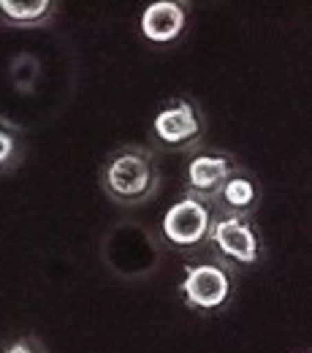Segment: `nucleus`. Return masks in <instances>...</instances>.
<instances>
[{
    "mask_svg": "<svg viewBox=\"0 0 312 353\" xmlns=\"http://www.w3.org/2000/svg\"><path fill=\"white\" fill-rule=\"evenodd\" d=\"M179 291L190 307L218 310L223 307L231 296V277L218 264H196L187 266Z\"/></svg>",
    "mask_w": 312,
    "mask_h": 353,
    "instance_id": "7ed1b4c3",
    "label": "nucleus"
},
{
    "mask_svg": "<svg viewBox=\"0 0 312 353\" xmlns=\"http://www.w3.org/2000/svg\"><path fill=\"white\" fill-rule=\"evenodd\" d=\"M152 133L158 136L160 144L166 147H187L196 144L204 133V120L196 109V103L190 101H174L171 106L160 109L152 120Z\"/></svg>",
    "mask_w": 312,
    "mask_h": 353,
    "instance_id": "20e7f679",
    "label": "nucleus"
},
{
    "mask_svg": "<svg viewBox=\"0 0 312 353\" xmlns=\"http://www.w3.org/2000/svg\"><path fill=\"white\" fill-rule=\"evenodd\" d=\"M231 174H233V163L225 155H212V152L196 155L187 166V190L198 201L215 199Z\"/></svg>",
    "mask_w": 312,
    "mask_h": 353,
    "instance_id": "423d86ee",
    "label": "nucleus"
},
{
    "mask_svg": "<svg viewBox=\"0 0 312 353\" xmlns=\"http://www.w3.org/2000/svg\"><path fill=\"white\" fill-rule=\"evenodd\" d=\"M49 0H0V14L14 25H39L52 14Z\"/></svg>",
    "mask_w": 312,
    "mask_h": 353,
    "instance_id": "1a4fd4ad",
    "label": "nucleus"
},
{
    "mask_svg": "<svg viewBox=\"0 0 312 353\" xmlns=\"http://www.w3.org/2000/svg\"><path fill=\"white\" fill-rule=\"evenodd\" d=\"M3 353H39L30 343H25V340H19V343H11L8 348H3Z\"/></svg>",
    "mask_w": 312,
    "mask_h": 353,
    "instance_id": "9b49d317",
    "label": "nucleus"
},
{
    "mask_svg": "<svg viewBox=\"0 0 312 353\" xmlns=\"http://www.w3.org/2000/svg\"><path fill=\"white\" fill-rule=\"evenodd\" d=\"M103 190L120 204H138L158 188V169L149 152L141 147H125L114 152L103 166Z\"/></svg>",
    "mask_w": 312,
    "mask_h": 353,
    "instance_id": "f257e3e1",
    "label": "nucleus"
},
{
    "mask_svg": "<svg viewBox=\"0 0 312 353\" xmlns=\"http://www.w3.org/2000/svg\"><path fill=\"white\" fill-rule=\"evenodd\" d=\"M17 155H19L17 133L0 120V172L8 169V166H14V163H17Z\"/></svg>",
    "mask_w": 312,
    "mask_h": 353,
    "instance_id": "9d476101",
    "label": "nucleus"
},
{
    "mask_svg": "<svg viewBox=\"0 0 312 353\" xmlns=\"http://www.w3.org/2000/svg\"><path fill=\"white\" fill-rule=\"evenodd\" d=\"M223 199V207L231 212V215H245V212H253L256 204H258V190L253 185V179L239 174H231V179L225 182L218 193Z\"/></svg>",
    "mask_w": 312,
    "mask_h": 353,
    "instance_id": "6e6552de",
    "label": "nucleus"
},
{
    "mask_svg": "<svg viewBox=\"0 0 312 353\" xmlns=\"http://www.w3.org/2000/svg\"><path fill=\"white\" fill-rule=\"evenodd\" d=\"M209 228H212V210L193 196L179 199L163 215V234L177 248L201 245L209 236Z\"/></svg>",
    "mask_w": 312,
    "mask_h": 353,
    "instance_id": "f03ea898",
    "label": "nucleus"
},
{
    "mask_svg": "<svg viewBox=\"0 0 312 353\" xmlns=\"http://www.w3.org/2000/svg\"><path fill=\"white\" fill-rule=\"evenodd\" d=\"M207 239H212L218 253H223L228 261H236V264H256L261 256V242L256 231L236 215H225L212 223Z\"/></svg>",
    "mask_w": 312,
    "mask_h": 353,
    "instance_id": "39448f33",
    "label": "nucleus"
},
{
    "mask_svg": "<svg viewBox=\"0 0 312 353\" xmlns=\"http://www.w3.org/2000/svg\"><path fill=\"white\" fill-rule=\"evenodd\" d=\"M185 22H187V11L182 8V3L158 0L149 3L141 14V33L152 44H171L182 36Z\"/></svg>",
    "mask_w": 312,
    "mask_h": 353,
    "instance_id": "0eeeda50",
    "label": "nucleus"
}]
</instances>
